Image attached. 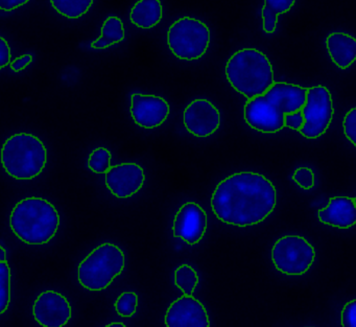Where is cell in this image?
Masks as SVG:
<instances>
[{"label": "cell", "instance_id": "obj_21", "mask_svg": "<svg viewBox=\"0 0 356 327\" xmlns=\"http://www.w3.org/2000/svg\"><path fill=\"white\" fill-rule=\"evenodd\" d=\"M95 0H51L54 9L64 17L78 19L92 7Z\"/></svg>", "mask_w": 356, "mask_h": 327}, {"label": "cell", "instance_id": "obj_10", "mask_svg": "<svg viewBox=\"0 0 356 327\" xmlns=\"http://www.w3.org/2000/svg\"><path fill=\"white\" fill-rule=\"evenodd\" d=\"M207 214L195 202H187L181 206L175 216L172 233L188 245L200 243L207 230Z\"/></svg>", "mask_w": 356, "mask_h": 327}, {"label": "cell", "instance_id": "obj_18", "mask_svg": "<svg viewBox=\"0 0 356 327\" xmlns=\"http://www.w3.org/2000/svg\"><path fill=\"white\" fill-rule=\"evenodd\" d=\"M163 16L160 0H139L131 10L130 20L137 28L149 30L159 24Z\"/></svg>", "mask_w": 356, "mask_h": 327}, {"label": "cell", "instance_id": "obj_13", "mask_svg": "<svg viewBox=\"0 0 356 327\" xmlns=\"http://www.w3.org/2000/svg\"><path fill=\"white\" fill-rule=\"evenodd\" d=\"M106 186L118 199H128L138 193L145 184V170L137 164L111 166L105 174Z\"/></svg>", "mask_w": 356, "mask_h": 327}, {"label": "cell", "instance_id": "obj_16", "mask_svg": "<svg viewBox=\"0 0 356 327\" xmlns=\"http://www.w3.org/2000/svg\"><path fill=\"white\" fill-rule=\"evenodd\" d=\"M318 220L323 224L347 229L356 224V203L348 197L331 198L328 206L318 212Z\"/></svg>", "mask_w": 356, "mask_h": 327}, {"label": "cell", "instance_id": "obj_7", "mask_svg": "<svg viewBox=\"0 0 356 327\" xmlns=\"http://www.w3.org/2000/svg\"><path fill=\"white\" fill-rule=\"evenodd\" d=\"M168 45L178 59L183 61L201 59L209 47V28L195 18H180L168 30Z\"/></svg>", "mask_w": 356, "mask_h": 327}, {"label": "cell", "instance_id": "obj_31", "mask_svg": "<svg viewBox=\"0 0 356 327\" xmlns=\"http://www.w3.org/2000/svg\"><path fill=\"white\" fill-rule=\"evenodd\" d=\"M33 57L29 54L26 55L22 56V57L17 58V59L14 60L10 63V66H11L13 72H19L22 70H24V68L28 67L31 63H32Z\"/></svg>", "mask_w": 356, "mask_h": 327}, {"label": "cell", "instance_id": "obj_25", "mask_svg": "<svg viewBox=\"0 0 356 327\" xmlns=\"http://www.w3.org/2000/svg\"><path fill=\"white\" fill-rule=\"evenodd\" d=\"M116 312L120 316L130 318L135 314L138 306V296L134 292H124L115 301Z\"/></svg>", "mask_w": 356, "mask_h": 327}, {"label": "cell", "instance_id": "obj_35", "mask_svg": "<svg viewBox=\"0 0 356 327\" xmlns=\"http://www.w3.org/2000/svg\"><path fill=\"white\" fill-rule=\"evenodd\" d=\"M354 201H355V203H356V198H355V199H354Z\"/></svg>", "mask_w": 356, "mask_h": 327}, {"label": "cell", "instance_id": "obj_24", "mask_svg": "<svg viewBox=\"0 0 356 327\" xmlns=\"http://www.w3.org/2000/svg\"><path fill=\"white\" fill-rule=\"evenodd\" d=\"M112 155L106 147H97L89 156L88 168L95 174H106L111 168Z\"/></svg>", "mask_w": 356, "mask_h": 327}, {"label": "cell", "instance_id": "obj_2", "mask_svg": "<svg viewBox=\"0 0 356 327\" xmlns=\"http://www.w3.org/2000/svg\"><path fill=\"white\" fill-rule=\"evenodd\" d=\"M308 88L289 83H274L264 95L249 99L245 120L258 132L273 134L284 128L285 114L301 110Z\"/></svg>", "mask_w": 356, "mask_h": 327}, {"label": "cell", "instance_id": "obj_34", "mask_svg": "<svg viewBox=\"0 0 356 327\" xmlns=\"http://www.w3.org/2000/svg\"><path fill=\"white\" fill-rule=\"evenodd\" d=\"M124 327L126 325L124 324V323L120 322H116V323H111V324H108L107 327Z\"/></svg>", "mask_w": 356, "mask_h": 327}, {"label": "cell", "instance_id": "obj_23", "mask_svg": "<svg viewBox=\"0 0 356 327\" xmlns=\"http://www.w3.org/2000/svg\"><path fill=\"white\" fill-rule=\"evenodd\" d=\"M11 301V269L7 262H0V314L9 308Z\"/></svg>", "mask_w": 356, "mask_h": 327}, {"label": "cell", "instance_id": "obj_15", "mask_svg": "<svg viewBox=\"0 0 356 327\" xmlns=\"http://www.w3.org/2000/svg\"><path fill=\"white\" fill-rule=\"evenodd\" d=\"M164 322L168 327L210 326L205 306L193 296L185 294L170 304L166 310Z\"/></svg>", "mask_w": 356, "mask_h": 327}, {"label": "cell", "instance_id": "obj_11", "mask_svg": "<svg viewBox=\"0 0 356 327\" xmlns=\"http://www.w3.org/2000/svg\"><path fill=\"white\" fill-rule=\"evenodd\" d=\"M185 128L195 137H208L214 134L220 126V113L218 108L207 99L191 102L183 113Z\"/></svg>", "mask_w": 356, "mask_h": 327}, {"label": "cell", "instance_id": "obj_30", "mask_svg": "<svg viewBox=\"0 0 356 327\" xmlns=\"http://www.w3.org/2000/svg\"><path fill=\"white\" fill-rule=\"evenodd\" d=\"M12 53L7 40L0 36V70L11 63Z\"/></svg>", "mask_w": 356, "mask_h": 327}, {"label": "cell", "instance_id": "obj_8", "mask_svg": "<svg viewBox=\"0 0 356 327\" xmlns=\"http://www.w3.org/2000/svg\"><path fill=\"white\" fill-rule=\"evenodd\" d=\"M316 258L314 248L299 235H286L275 243L273 264L277 270L291 276L305 274Z\"/></svg>", "mask_w": 356, "mask_h": 327}, {"label": "cell", "instance_id": "obj_5", "mask_svg": "<svg viewBox=\"0 0 356 327\" xmlns=\"http://www.w3.org/2000/svg\"><path fill=\"white\" fill-rule=\"evenodd\" d=\"M47 162V147L33 134L13 135L1 147V164L6 172L17 180L36 178L44 170Z\"/></svg>", "mask_w": 356, "mask_h": 327}, {"label": "cell", "instance_id": "obj_32", "mask_svg": "<svg viewBox=\"0 0 356 327\" xmlns=\"http://www.w3.org/2000/svg\"><path fill=\"white\" fill-rule=\"evenodd\" d=\"M30 0H0V10L6 12L14 11L28 3Z\"/></svg>", "mask_w": 356, "mask_h": 327}, {"label": "cell", "instance_id": "obj_12", "mask_svg": "<svg viewBox=\"0 0 356 327\" xmlns=\"http://www.w3.org/2000/svg\"><path fill=\"white\" fill-rule=\"evenodd\" d=\"M170 111V105L163 97L141 93H134L131 97V115L135 124L141 128L161 126L168 120Z\"/></svg>", "mask_w": 356, "mask_h": 327}, {"label": "cell", "instance_id": "obj_33", "mask_svg": "<svg viewBox=\"0 0 356 327\" xmlns=\"http://www.w3.org/2000/svg\"><path fill=\"white\" fill-rule=\"evenodd\" d=\"M0 262H7V252L0 246Z\"/></svg>", "mask_w": 356, "mask_h": 327}, {"label": "cell", "instance_id": "obj_26", "mask_svg": "<svg viewBox=\"0 0 356 327\" xmlns=\"http://www.w3.org/2000/svg\"><path fill=\"white\" fill-rule=\"evenodd\" d=\"M293 180L303 189H310L314 185V174L310 168H299L293 175Z\"/></svg>", "mask_w": 356, "mask_h": 327}, {"label": "cell", "instance_id": "obj_14", "mask_svg": "<svg viewBox=\"0 0 356 327\" xmlns=\"http://www.w3.org/2000/svg\"><path fill=\"white\" fill-rule=\"evenodd\" d=\"M35 319L44 327H62L72 318V306L62 294L55 291L41 293L33 308Z\"/></svg>", "mask_w": 356, "mask_h": 327}, {"label": "cell", "instance_id": "obj_19", "mask_svg": "<svg viewBox=\"0 0 356 327\" xmlns=\"http://www.w3.org/2000/svg\"><path fill=\"white\" fill-rule=\"evenodd\" d=\"M124 36L126 33L122 20L116 16H110L104 22L101 37L91 43V47L95 49H108L124 41Z\"/></svg>", "mask_w": 356, "mask_h": 327}, {"label": "cell", "instance_id": "obj_20", "mask_svg": "<svg viewBox=\"0 0 356 327\" xmlns=\"http://www.w3.org/2000/svg\"><path fill=\"white\" fill-rule=\"evenodd\" d=\"M295 3L296 0H264L261 16L266 34H273L276 31L278 16L289 12Z\"/></svg>", "mask_w": 356, "mask_h": 327}, {"label": "cell", "instance_id": "obj_6", "mask_svg": "<svg viewBox=\"0 0 356 327\" xmlns=\"http://www.w3.org/2000/svg\"><path fill=\"white\" fill-rule=\"evenodd\" d=\"M124 264V254L120 247L114 244H103L81 262L78 269L79 281L89 291H104L122 274Z\"/></svg>", "mask_w": 356, "mask_h": 327}, {"label": "cell", "instance_id": "obj_4", "mask_svg": "<svg viewBox=\"0 0 356 327\" xmlns=\"http://www.w3.org/2000/svg\"><path fill=\"white\" fill-rule=\"evenodd\" d=\"M225 72L231 86L248 99L264 95L275 83L270 60L256 49H243L233 54Z\"/></svg>", "mask_w": 356, "mask_h": 327}, {"label": "cell", "instance_id": "obj_27", "mask_svg": "<svg viewBox=\"0 0 356 327\" xmlns=\"http://www.w3.org/2000/svg\"><path fill=\"white\" fill-rule=\"evenodd\" d=\"M343 127L346 137L356 147V107L346 114Z\"/></svg>", "mask_w": 356, "mask_h": 327}, {"label": "cell", "instance_id": "obj_1", "mask_svg": "<svg viewBox=\"0 0 356 327\" xmlns=\"http://www.w3.org/2000/svg\"><path fill=\"white\" fill-rule=\"evenodd\" d=\"M274 184L261 174L241 172L218 183L211 207L220 222L237 227L254 226L266 220L276 207Z\"/></svg>", "mask_w": 356, "mask_h": 327}, {"label": "cell", "instance_id": "obj_9", "mask_svg": "<svg viewBox=\"0 0 356 327\" xmlns=\"http://www.w3.org/2000/svg\"><path fill=\"white\" fill-rule=\"evenodd\" d=\"M301 110L305 122L300 133L309 139L322 136L330 126L334 112L328 89L322 85L308 88L305 104Z\"/></svg>", "mask_w": 356, "mask_h": 327}, {"label": "cell", "instance_id": "obj_28", "mask_svg": "<svg viewBox=\"0 0 356 327\" xmlns=\"http://www.w3.org/2000/svg\"><path fill=\"white\" fill-rule=\"evenodd\" d=\"M341 325L356 327V299L348 302L341 310Z\"/></svg>", "mask_w": 356, "mask_h": 327}, {"label": "cell", "instance_id": "obj_3", "mask_svg": "<svg viewBox=\"0 0 356 327\" xmlns=\"http://www.w3.org/2000/svg\"><path fill=\"white\" fill-rule=\"evenodd\" d=\"M60 216L53 204L42 198H26L16 204L10 226L18 239L29 245L49 243L57 233Z\"/></svg>", "mask_w": 356, "mask_h": 327}, {"label": "cell", "instance_id": "obj_29", "mask_svg": "<svg viewBox=\"0 0 356 327\" xmlns=\"http://www.w3.org/2000/svg\"><path fill=\"white\" fill-rule=\"evenodd\" d=\"M304 122H305V120H304L302 110H298V111L293 112V113L285 114L284 126L287 128L300 131V129L303 127Z\"/></svg>", "mask_w": 356, "mask_h": 327}, {"label": "cell", "instance_id": "obj_17", "mask_svg": "<svg viewBox=\"0 0 356 327\" xmlns=\"http://www.w3.org/2000/svg\"><path fill=\"white\" fill-rule=\"evenodd\" d=\"M326 47L333 63L347 70L356 61V39L345 33H332L326 39Z\"/></svg>", "mask_w": 356, "mask_h": 327}, {"label": "cell", "instance_id": "obj_22", "mask_svg": "<svg viewBox=\"0 0 356 327\" xmlns=\"http://www.w3.org/2000/svg\"><path fill=\"white\" fill-rule=\"evenodd\" d=\"M197 283H199V276L197 271L189 264H182L175 271V285L185 295L193 296Z\"/></svg>", "mask_w": 356, "mask_h": 327}]
</instances>
